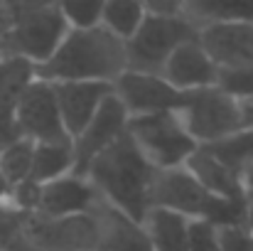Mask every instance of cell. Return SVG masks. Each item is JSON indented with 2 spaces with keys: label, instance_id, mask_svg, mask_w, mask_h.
Listing matches in <instances>:
<instances>
[{
  "label": "cell",
  "instance_id": "1",
  "mask_svg": "<svg viewBox=\"0 0 253 251\" xmlns=\"http://www.w3.org/2000/svg\"><path fill=\"white\" fill-rule=\"evenodd\" d=\"M126 69V42L98 25L93 30H69L57 52L44 64L35 67V77L47 84H113Z\"/></svg>",
  "mask_w": 253,
  "mask_h": 251
},
{
  "label": "cell",
  "instance_id": "2",
  "mask_svg": "<svg viewBox=\"0 0 253 251\" xmlns=\"http://www.w3.org/2000/svg\"><path fill=\"white\" fill-rule=\"evenodd\" d=\"M153 172L155 170L138 153L130 136L123 133L88 165L86 180L93 185L101 202L121 212L123 217L143 224L150 212L148 192Z\"/></svg>",
  "mask_w": 253,
  "mask_h": 251
},
{
  "label": "cell",
  "instance_id": "3",
  "mask_svg": "<svg viewBox=\"0 0 253 251\" xmlns=\"http://www.w3.org/2000/svg\"><path fill=\"white\" fill-rule=\"evenodd\" d=\"M5 30L0 40V57H20L30 64H44L69 27L59 10V2H2Z\"/></svg>",
  "mask_w": 253,
  "mask_h": 251
},
{
  "label": "cell",
  "instance_id": "4",
  "mask_svg": "<svg viewBox=\"0 0 253 251\" xmlns=\"http://www.w3.org/2000/svg\"><path fill=\"white\" fill-rule=\"evenodd\" d=\"M126 133L153 170L182 167L199 148L184 131L177 111L128 118Z\"/></svg>",
  "mask_w": 253,
  "mask_h": 251
},
{
  "label": "cell",
  "instance_id": "5",
  "mask_svg": "<svg viewBox=\"0 0 253 251\" xmlns=\"http://www.w3.org/2000/svg\"><path fill=\"white\" fill-rule=\"evenodd\" d=\"M184 131L189 138L204 148L211 146L236 131L244 128V113H241V101L231 99L221 89H202L194 91L192 99L187 101L184 108L177 111Z\"/></svg>",
  "mask_w": 253,
  "mask_h": 251
},
{
  "label": "cell",
  "instance_id": "6",
  "mask_svg": "<svg viewBox=\"0 0 253 251\" xmlns=\"http://www.w3.org/2000/svg\"><path fill=\"white\" fill-rule=\"evenodd\" d=\"M197 40V30L179 15V17H160L145 12V20L135 37L126 45L128 52V69L140 74H158L163 72L169 54L184 45Z\"/></svg>",
  "mask_w": 253,
  "mask_h": 251
},
{
  "label": "cell",
  "instance_id": "7",
  "mask_svg": "<svg viewBox=\"0 0 253 251\" xmlns=\"http://www.w3.org/2000/svg\"><path fill=\"white\" fill-rule=\"evenodd\" d=\"M150 209L172 212L187 219H209L216 197H211L187 167L155 170L148 192Z\"/></svg>",
  "mask_w": 253,
  "mask_h": 251
},
{
  "label": "cell",
  "instance_id": "8",
  "mask_svg": "<svg viewBox=\"0 0 253 251\" xmlns=\"http://www.w3.org/2000/svg\"><path fill=\"white\" fill-rule=\"evenodd\" d=\"M111 86H113V96L128 111V118L179 111L192 99V94L172 89L158 74H140V72H130V69H126Z\"/></svg>",
  "mask_w": 253,
  "mask_h": 251
},
{
  "label": "cell",
  "instance_id": "9",
  "mask_svg": "<svg viewBox=\"0 0 253 251\" xmlns=\"http://www.w3.org/2000/svg\"><path fill=\"white\" fill-rule=\"evenodd\" d=\"M15 121L20 136L32 143H72L59 116L54 89L47 82L35 79L25 89V94L15 103Z\"/></svg>",
  "mask_w": 253,
  "mask_h": 251
},
{
  "label": "cell",
  "instance_id": "10",
  "mask_svg": "<svg viewBox=\"0 0 253 251\" xmlns=\"http://www.w3.org/2000/svg\"><path fill=\"white\" fill-rule=\"evenodd\" d=\"M22 237L42 251H96L98 227L93 214H74L57 219L30 214L25 219Z\"/></svg>",
  "mask_w": 253,
  "mask_h": 251
},
{
  "label": "cell",
  "instance_id": "11",
  "mask_svg": "<svg viewBox=\"0 0 253 251\" xmlns=\"http://www.w3.org/2000/svg\"><path fill=\"white\" fill-rule=\"evenodd\" d=\"M128 128V111L123 108V103L111 96L101 103V108L96 111V116L88 121L84 131L72 141V151H74V175L86 177L88 165L106 151L111 148Z\"/></svg>",
  "mask_w": 253,
  "mask_h": 251
},
{
  "label": "cell",
  "instance_id": "12",
  "mask_svg": "<svg viewBox=\"0 0 253 251\" xmlns=\"http://www.w3.org/2000/svg\"><path fill=\"white\" fill-rule=\"evenodd\" d=\"M197 42L219 72L253 67V22H221L197 32Z\"/></svg>",
  "mask_w": 253,
  "mask_h": 251
},
{
  "label": "cell",
  "instance_id": "13",
  "mask_svg": "<svg viewBox=\"0 0 253 251\" xmlns=\"http://www.w3.org/2000/svg\"><path fill=\"white\" fill-rule=\"evenodd\" d=\"M54 99L59 106V116L64 123L67 136L74 141L88 121L96 116L101 103L111 96L113 86L111 84H96V82H67V84H52Z\"/></svg>",
  "mask_w": 253,
  "mask_h": 251
},
{
  "label": "cell",
  "instance_id": "14",
  "mask_svg": "<svg viewBox=\"0 0 253 251\" xmlns=\"http://www.w3.org/2000/svg\"><path fill=\"white\" fill-rule=\"evenodd\" d=\"M160 77L177 91L184 94H194L202 89H211L219 82V69L214 67V62L207 57V52L202 50V45L197 40L179 45L169 59L165 62Z\"/></svg>",
  "mask_w": 253,
  "mask_h": 251
},
{
  "label": "cell",
  "instance_id": "15",
  "mask_svg": "<svg viewBox=\"0 0 253 251\" xmlns=\"http://www.w3.org/2000/svg\"><path fill=\"white\" fill-rule=\"evenodd\" d=\"M98 202L93 185L82 175H64L42 185L40 207L35 214L40 217H74V214H91Z\"/></svg>",
  "mask_w": 253,
  "mask_h": 251
},
{
  "label": "cell",
  "instance_id": "16",
  "mask_svg": "<svg viewBox=\"0 0 253 251\" xmlns=\"http://www.w3.org/2000/svg\"><path fill=\"white\" fill-rule=\"evenodd\" d=\"M93 219L98 227V244L96 251H153L150 237L143 224L123 217L106 202H96Z\"/></svg>",
  "mask_w": 253,
  "mask_h": 251
},
{
  "label": "cell",
  "instance_id": "17",
  "mask_svg": "<svg viewBox=\"0 0 253 251\" xmlns=\"http://www.w3.org/2000/svg\"><path fill=\"white\" fill-rule=\"evenodd\" d=\"M184 167L194 175V180L216 200L226 202H246L244 187H241V175L221 165L216 158H211L204 148H197L192 158L184 163Z\"/></svg>",
  "mask_w": 253,
  "mask_h": 251
},
{
  "label": "cell",
  "instance_id": "18",
  "mask_svg": "<svg viewBox=\"0 0 253 251\" xmlns=\"http://www.w3.org/2000/svg\"><path fill=\"white\" fill-rule=\"evenodd\" d=\"M182 17L199 32L221 22H253V2L249 0H182Z\"/></svg>",
  "mask_w": 253,
  "mask_h": 251
},
{
  "label": "cell",
  "instance_id": "19",
  "mask_svg": "<svg viewBox=\"0 0 253 251\" xmlns=\"http://www.w3.org/2000/svg\"><path fill=\"white\" fill-rule=\"evenodd\" d=\"M153 251H189V219L163 212V209H150L145 222H143Z\"/></svg>",
  "mask_w": 253,
  "mask_h": 251
},
{
  "label": "cell",
  "instance_id": "20",
  "mask_svg": "<svg viewBox=\"0 0 253 251\" xmlns=\"http://www.w3.org/2000/svg\"><path fill=\"white\" fill-rule=\"evenodd\" d=\"M72 172H74L72 143H35L30 180H35L37 185H47Z\"/></svg>",
  "mask_w": 253,
  "mask_h": 251
},
{
  "label": "cell",
  "instance_id": "21",
  "mask_svg": "<svg viewBox=\"0 0 253 251\" xmlns=\"http://www.w3.org/2000/svg\"><path fill=\"white\" fill-rule=\"evenodd\" d=\"M143 20H145V2H140V0H108V2H103L101 27L126 45L135 37Z\"/></svg>",
  "mask_w": 253,
  "mask_h": 251
},
{
  "label": "cell",
  "instance_id": "22",
  "mask_svg": "<svg viewBox=\"0 0 253 251\" xmlns=\"http://www.w3.org/2000/svg\"><path fill=\"white\" fill-rule=\"evenodd\" d=\"M204 151L211 158H216L221 165H226L236 175H241L253 163V131L241 128V131H236V133H231L211 146H204Z\"/></svg>",
  "mask_w": 253,
  "mask_h": 251
},
{
  "label": "cell",
  "instance_id": "23",
  "mask_svg": "<svg viewBox=\"0 0 253 251\" xmlns=\"http://www.w3.org/2000/svg\"><path fill=\"white\" fill-rule=\"evenodd\" d=\"M35 64L20 57H0V106L15 108L25 89L35 82Z\"/></svg>",
  "mask_w": 253,
  "mask_h": 251
},
{
  "label": "cell",
  "instance_id": "24",
  "mask_svg": "<svg viewBox=\"0 0 253 251\" xmlns=\"http://www.w3.org/2000/svg\"><path fill=\"white\" fill-rule=\"evenodd\" d=\"M32 158H35V143L27 138L15 141L12 146L0 151V177L15 187L25 180H30L32 172Z\"/></svg>",
  "mask_w": 253,
  "mask_h": 251
},
{
  "label": "cell",
  "instance_id": "25",
  "mask_svg": "<svg viewBox=\"0 0 253 251\" xmlns=\"http://www.w3.org/2000/svg\"><path fill=\"white\" fill-rule=\"evenodd\" d=\"M59 10L64 15V22L69 30H93L101 25L103 2L93 0H77V2H59Z\"/></svg>",
  "mask_w": 253,
  "mask_h": 251
},
{
  "label": "cell",
  "instance_id": "26",
  "mask_svg": "<svg viewBox=\"0 0 253 251\" xmlns=\"http://www.w3.org/2000/svg\"><path fill=\"white\" fill-rule=\"evenodd\" d=\"M216 89H221L224 94H229L236 101H253V67L219 72Z\"/></svg>",
  "mask_w": 253,
  "mask_h": 251
},
{
  "label": "cell",
  "instance_id": "27",
  "mask_svg": "<svg viewBox=\"0 0 253 251\" xmlns=\"http://www.w3.org/2000/svg\"><path fill=\"white\" fill-rule=\"evenodd\" d=\"M40 192H42V185H37L35 180H25L15 187H10V195H7V204L12 209H17L20 214H35L37 207H40Z\"/></svg>",
  "mask_w": 253,
  "mask_h": 251
},
{
  "label": "cell",
  "instance_id": "28",
  "mask_svg": "<svg viewBox=\"0 0 253 251\" xmlns=\"http://www.w3.org/2000/svg\"><path fill=\"white\" fill-rule=\"evenodd\" d=\"M25 219H27V214H20L17 209H12L7 204V200L0 202V249L7 251L22 237Z\"/></svg>",
  "mask_w": 253,
  "mask_h": 251
},
{
  "label": "cell",
  "instance_id": "29",
  "mask_svg": "<svg viewBox=\"0 0 253 251\" xmlns=\"http://www.w3.org/2000/svg\"><path fill=\"white\" fill-rule=\"evenodd\" d=\"M189 251H221L219 229L207 219H189Z\"/></svg>",
  "mask_w": 253,
  "mask_h": 251
},
{
  "label": "cell",
  "instance_id": "30",
  "mask_svg": "<svg viewBox=\"0 0 253 251\" xmlns=\"http://www.w3.org/2000/svg\"><path fill=\"white\" fill-rule=\"evenodd\" d=\"M221 251H253V239L244 227H216Z\"/></svg>",
  "mask_w": 253,
  "mask_h": 251
},
{
  "label": "cell",
  "instance_id": "31",
  "mask_svg": "<svg viewBox=\"0 0 253 251\" xmlns=\"http://www.w3.org/2000/svg\"><path fill=\"white\" fill-rule=\"evenodd\" d=\"M22 136H20V128H17V121H15V108L0 106V151L12 146Z\"/></svg>",
  "mask_w": 253,
  "mask_h": 251
},
{
  "label": "cell",
  "instance_id": "32",
  "mask_svg": "<svg viewBox=\"0 0 253 251\" xmlns=\"http://www.w3.org/2000/svg\"><path fill=\"white\" fill-rule=\"evenodd\" d=\"M145 12L160 15V17H179L182 0H150V2H145Z\"/></svg>",
  "mask_w": 253,
  "mask_h": 251
},
{
  "label": "cell",
  "instance_id": "33",
  "mask_svg": "<svg viewBox=\"0 0 253 251\" xmlns=\"http://www.w3.org/2000/svg\"><path fill=\"white\" fill-rule=\"evenodd\" d=\"M241 187H244V195H246V200H251L253 202V163L244 172H241Z\"/></svg>",
  "mask_w": 253,
  "mask_h": 251
},
{
  "label": "cell",
  "instance_id": "34",
  "mask_svg": "<svg viewBox=\"0 0 253 251\" xmlns=\"http://www.w3.org/2000/svg\"><path fill=\"white\" fill-rule=\"evenodd\" d=\"M241 227L246 229V234L253 239V202L251 200H246V212H244V222H241Z\"/></svg>",
  "mask_w": 253,
  "mask_h": 251
},
{
  "label": "cell",
  "instance_id": "35",
  "mask_svg": "<svg viewBox=\"0 0 253 251\" xmlns=\"http://www.w3.org/2000/svg\"><path fill=\"white\" fill-rule=\"evenodd\" d=\"M241 113H244V128L253 131V101H241Z\"/></svg>",
  "mask_w": 253,
  "mask_h": 251
},
{
  "label": "cell",
  "instance_id": "36",
  "mask_svg": "<svg viewBox=\"0 0 253 251\" xmlns=\"http://www.w3.org/2000/svg\"><path fill=\"white\" fill-rule=\"evenodd\" d=\"M7 251H42V249H37L32 242H27L25 237H20V239H17V242H15V244H12Z\"/></svg>",
  "mask_w": 253,
  "mask_h": 251
},
{
  "label": "cell",
  "instance_id": "37",
  "mask_svg": "<svg viewBox=\"0 0 253 251\" xmlns=\"http://www.w3.org/2000/svg\"><path fill=\"white\" fill-rule=\"evenodd\" d=\"M7 195H10V185L0 177V202H2V200H7Z\"/></svg>",
  "mask_w": 253,
  "mask_h": 251
},
{
  "label": "cell",
  "instance_id": "38",
  "mask_svg": "<svg viewBox=\"0 0 253 251\" xmlns=\"http://www.w3.org/2000/svg\"><path fill=\"white\" fill-rule=\"evenodd\" d=\"M0 251H5V249H0Z\"/></svg>",
  "mask_w": 253,
  "mask_h": 251
}]
</instances>
